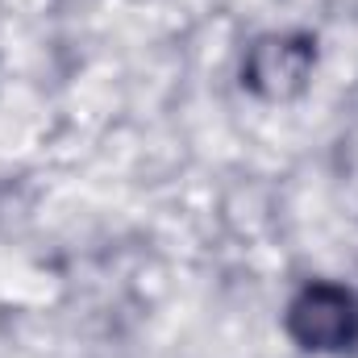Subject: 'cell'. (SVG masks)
<instances>
[{
  "label": "cell",
  "mask_w": 358,
  "mask_h": 358,
  "mask_svg": "<svg viewBox=\"0 0 358 358\" xmlns=\"http://www.w3.org/2000/svg\"><path fill=\"white\" fill-rule=\"evenodd\" d=\"M292 329L304 346H317V350H334L342 342H350L355 334V313H350V300L334 287H308L296 308H292Z\"/></svg>",
  "instance_id": "obj_1"
}]
</instances>
